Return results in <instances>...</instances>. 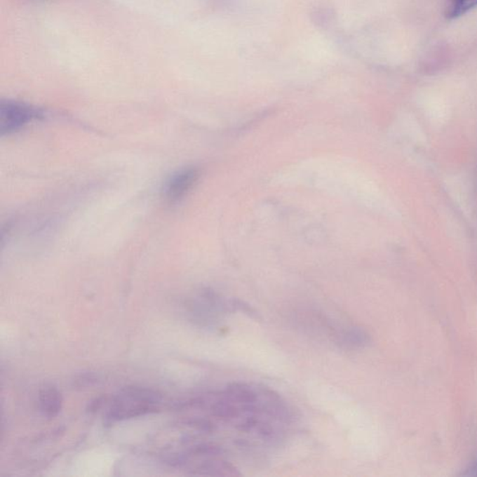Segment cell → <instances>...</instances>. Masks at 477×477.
<instances>
[{
    "label": "cell",
    "mask_w": 477,
    "mask_h": 477,
    "mask_svg": "<svg viewBox=\"0 0 477 477\" xmlns=\"http://www.w3.org/2000/svg\"><path fill=\"white\" fill-rule=\"evenodd\" d=\"M161 397L155 391L142 388H129L116 396L106 414L107 422L132 419L155 412Z\"/></svg>",
    "instance_id": "1"
},
{
    "label": "cell",
    "mask_w": 477,
    "mask_h": 477,
    "mask_svg": "<svg viewBox=\"0 0 477 477\" xmlns=\"http://www.w3.org/2000/svg\"><path fill=\"white\" fill-rule=\"evenodd\" d=\"M199 177V173L194 168L181 170L173 175L167 182L166 195L171 201H177L187 194Z\"/></svg>",
    "instance_id": "3"
},
{
    "label": "cell",
    "mask_w": 477,
    "mask_h": 477,
    "mask_svg": "<svg viewBox=\"0 0 477 477\" xmlns=\"http://www.w3.org/2000/svg\"><path fill=\"white\" fill-rule=\"evenodd\" d=\"M476 7L477 0H448L445 14L448 18L455 19L464 15Z\"/></svg>",
    "instance_id": "5"
},
{
    "label": "cell",
    "mask_w": 477,
    "mask_h": 477,
    "mask_svg": "<svg viewBox=\"0 0 477 477\" xmlns=\"http://www.w3.org/2000/svg\"><path fill=\"white\" fill-rule=\"evenodd\" d=\"M41 109L20 102L3 101L0 104V133L10 135L42 117Z\"/></svg>",
    "instance_id": "2"
},
{
    "label": "cell",
    "mask_w": 477,
    "mask_h": 477,
    "mask_svg": "<svg viewBox=\"0 0 477 477\" xmlns=\"http://www.w3.org/2000/svg\"><path fill=\"white\" fill-rule=\"evenodd\" d=\"M465 476H477V459L475 462H473V464L471 465L469 468H468L467 473H465Z\"/></svg>",
    "instance_id": "6"
},
{
    "label": "cell",
    "mask_w": 477,
    "mask_h": 477,
    "mask_svg": "<svg viewBox=\"0 0 477 477\" xmlns=\"http://www.w3.org/2000/svg\"><path fill=\"white\" fill-rule=\"evenodd\" d=\"M62 407L61 393L55 387H45L39 391V408L42 415L53 419L58 415Z\"/></svg>",
    "instance_id": "4"
}]
</instances>
